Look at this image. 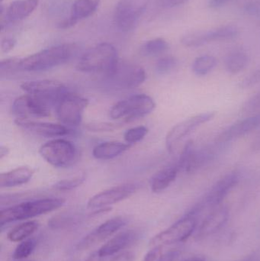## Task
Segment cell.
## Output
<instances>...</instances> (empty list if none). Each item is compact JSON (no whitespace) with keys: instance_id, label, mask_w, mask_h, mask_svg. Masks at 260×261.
I'll use <instances>...</instances> for the list:
<instances>
[{"instance_id":"6da1fadb","label":"cell","mask_w":260,"mask_h":261,"mask_svg":"<svg viewBox=\"0 0 260 261\" xmlns=\"http://www.w3.org/2000/svg\"><path fill=\"white\" fill-rule=\"evenodd\" d=\"M76 44L53 46L24 58H20L19 71H43L67 62L77 53Z\"/></svg>"},{"instance_id":"7a4b0ae2","label":"cell","mask_w":260,"mask_h":261,"mask_svg":"<svg viewBox=\"0 0 260 261\" xmlns=\"http://www.w3.org/2000/svg\"><path fill=\"white\" fill-rule=\"evenodd\" d=\"M64 203L65 200L60 198H46L21 202L1 210L0 225L3 227L11 222L47 214L61 208Z\"/></svg>"},{"instance_id":"3957f363","label":"cell","mask_w":260,"mask_h":261,"mask_svg":"<svg viewBox=\"0 0 260 261\" xmlns=\"http://www.w3.org/2000/svg\"><path fill=\"white\" fill-rule=\"evenodd\" d=\"M117 49L109 43H101L87 50L79 58L76 69L84 73L107 74L119 63Z\"/></svg>"},{"instance_id":"277c9868","label":"cell","mask_w":260,"mask_h":261,"mask_svg":"<svg viewBox=\"0 0 260 261\" xmlns=\"http://www.w3.org/2000/svg\"><path fill=\"white\" fill-rule=\"evenodd\" d=\"M156 108V102L146 94H137L114 104L109 111L112 119H122L128 122L151 114Z\"/></svg>"},{"instance_id":"5b68a950","label":"cell","mask_w":260,"mask_h":261,"mask_svg":"<svg viewBox=\"0 0 260 261\" xmlns=\"http://www.w3.org/2000/svg\"><path fill=\"white\" fill-rule=\"evenodd\" d=\"M105 75V81L119 90H129L141 85L147 75L145 69L136 64L119 61L117 65Z\"/></svg>"},{"instance_id":"8992f818","label":"cell","mask_w":260,"mask_h":261,"mask_svg":"<svg viewBox=\"0 0 260 261\" xmlns=\"http://www.w3.org/2000/svg\"><path fill=\"white\" fill-rule=\"evenodd\" d=\"M197 227L196 216L189 212L184 217L171 225L167 229L154 236L150 242L151 246L177 245L187 240Z\"/></svg>"},{"instance_id":"52a82bcc","label":"cell","mask_w":260,"mask_h":261,"mask_svg":"<svg viewBox=\"0 0 260 261\" xmlns=\"http://www.w3.org/2000/svg\"><path fill=\"white\" fill-rule=\"evenodd\" d=\"M41 156L55 167H67L76 158V148L71 141L55 138L43 144L39 149Z\"/></svg>"},{"instance_id":"ba28073f","label":"cell","mask_w":260,"mask_h":261,"mask_svg":"<svg viewBox=\"0 0 260 261\" xmlns=\"http://www.w3.org/2000/svg\"><path fill=\"white\" fill-rule=\"evenodd\" d=\"M149 2L150 0H119L114 13L116 27L124 32L134 29L145 13Z\"/></svg>"},{"instance_id":"9c48e42d","label":"cell","mask_w":260,"mask_h":261,"mask_svg":"<svg viewBox=\"0 0 260 261\" xmlns=\"http://www.w3.org/2000/svg\"><path fill=\"white\" fill-rule=\"evenodd\" d=\"M89 100L77 94L67 93L56 105V116L65 126L80 125Z\"/></svg>"},{"instance_id":"30bf717a","label":"cell","mask_w":260,"mask_h":261,"mask_svg":"<svg viewBox=\"0 0 260 261\" xmlns=\"http://www.w3.org/2000/svg\"><path fill=\"white\" fill-rule=\"evenodd\" d=\"M239 29L234 24H224L209 31H195L183 35L181 43L187 47H198L214 41H228L236 38Z\"/></svg>"},{"instance_id":"8fae6325","label":"cell","mask_w":260,"mask_h":261,"mask_svg":"<svg viewBox=\"0 0 260 261\" xmlns=\"http://www.w3.org/2000/svg\"><path fill=\"white\" fill-rule=\"evenodd\" d=\"M21 88L27 94L44 101L50 107L56 105L68 93L67 87L62 83L51 80L27 81L21 84Z\"/></svg>"},{"instance_id":"7c38bea8","label":"cell","mask_w":260,"mask_h":261,"mask_svg":"<svg viewBox=\"0 0 260 261\" xmlns=\"http://www.w3.org/2000/svg\"><path fill=\"white\" fill-rule=\"evenodd\" d=\"M215 115L216 113L215 112L201 113L176 125L166 135V145L168 151L169 153H174L176 147L181 140L203 124L212 120Z\"/></svg>"},{"instance_id":"4fadbf2b","label":"cell","mask_w":260,"mask_h":261,"mask_svg":"<svg viewBox=\"0 0 260 261\" xmlns=\"http://www.w3.org/2000/svg\"><path fill=\"white\" fill-rule=\"evenodd\" d=\"M240 180L238 173H230L224 176L216 182L205 199L192 208L197 214L206 208H215L218 206L228 193L238 185Z\"/></svg>"},{"instance_id":"5bb4252c","label":"cell","mask_w":260,"mask_h":261,"mask_svg":"<svg viewBox=\"0 0 260 261\" xmlns=\"http://www.w3.org/2000/svg\"><path fill=\"white\" fill-rule=\"evenodd\" d=\"M138 189L137 184H126L112 187L90 198L87 206L90 208H106L131 197Z\"/></svg>"},{"instance_id":"9a60e30c","label":"cell","mask_w":260,"mask_h":261,"mask_svg":"<svg viewBox=\"0 0 260 261\" xmlns=\"http://www.w3.org/2000/svg\"><path fill=\"white\" fill-rule=\"evenodd\" d=\"M215 150L212 147H205L195 150L193 147V142L188 141L177 161L180 170L186 173H193L215 158Z\"/></svg>"},{"instance_id":"2e32d148","label":"cell","mask_w":260,"mask_h":261,"mask_svg":"<svg viewBox=\"0 0 260 261\" xmlns=\"http://www.w3.org/2000/svg\"><path fill=\"white\" fill-rule=\"evenodd\" d=\"M127 223H128V219L123 216H117V217L108 219L85 236L78 243L77 249L83 251L98 244L102 243L104 241L115 234L118 231L122 229Z\"/></svg>"},{"instance_id":"e0dca14e","label":"cell","mask_w":260,"mask_h":261,"mask_svg":"<svg viewBox=\"0 0 260 261\" xmlns=\"http://www.w3.org/2000/svg\"><path fill=\"white\" fill-rule=\"evenodd\" d=\"M12 113L20 119H28L31 116L47 117L50 116V106L35 96L22 95L12 103Z\"/></svg>"},{"instance_id":"ac0fdd59","label":"cell","mask_w":260,"mask_h":261,"mask_svg":"<svg viewBox=\"0 0 260 261\" xmlns=\"http://www.w3.org/2000/svg\"><path fill=\"white\" fill-rule=\"evenodd\" d=\"M15 125L31 133L45 138H56L69 135L70 130L65 125L50 122H39L28 119L16 118Z\"/></svg>"},{"instance_id":"d6986e66","label":"cell","mask_w":260,"mask_h":261,"mask_svg":"<svg viewBox=\"0 0 260 261\" xmlns=\"http://www.w3.org/2000/svg\"><path fill=\"white\" fill-rule=\"evenodd\" d=\"M140 238V232L137 230L122 231L102 245L98 252L104 257H111L134 245Z\"/></svg>"},{"instance_id":"ffe728a7","label":"cell","mask_w":260,"mask_h":261,"mask_svg":"<svg viewBox=\"0 0 260 261\" xmlns=\"http://www.w3.org/2000/svg\"><path fill=\"white\" fill-rule=\"evenodd\" d=\"M39 0H17L11 3L5 14L1 12V29L27 18L38 7Z\"/></svg>"},{"instance_id":"44dd1931","label":"cell","mask_w":260,"mask_h":261,"mask_svg":"<svg viewBox=\"0 0 260 261\" xmlns=\"http://www.w3.org/2000/svg\"><path fill=\"white\" fill-rule=\"evenodd\" d=\"M100 0H76L71 8L70 17L59 23V29L73 27L79 21L91 16L99 7Z\"/></svg>"},{"instance_id":"7402d4cb","label":"cell","mask_w":260,"mask_h":261,"mask_svg":"<svg viewBox=\"0 0 260 261\" xmlns=\"http://www.w3.org/2000/svg\"><path fill=\"white\" fill-rule=\"evenodd\" d=\"M260 126V114L240 121L218 135L216 144H224L238 139Z\"/></svg>"},{"instance_id":"603a6c76","label":"cell","mask_w":260,"mask_h":261,"mask_svg":"<svg viewBox=\"0 0 260 261\" xmlns=\"http://www.w3.org/2000/svg\"><path fill=\"white\" fill-rule=\"evenodd\" d=\"M229 212L226 207H219L206 218L198 228L196 238L203 239L219 231L227 222Z\"/></svg>"},{"instance_id":"cb8c5ba5","label":"cell","mask_w":260,"mask_h":261,"mask_svg":"<svg viewBox=\"0 0 260 261\" xmlns=\"http://www.w3.org/2000/svg\"><path fill=\"white\" fill-rule=\"evenodd\" d=\"M35 170L29 167H19L0 175V187L12 188L27 184L33 177Z\"/></svg>"},{"instance_id":"d4e9b609","label":"cell","mask_w":260,"mask_h":261,"mask_svg":"<svg viewBox=\"0 0 260 261\" xmlns=\"http://www.w3.org/2000/svg\"><path fill=\"white\" fill-rule=\"evenodd\" d=\"M180 171L178 164L168 166L157 172L151 179V188L154 193H159L164 191L177 179Z\"/></svg>"},{"instance_id":"484cf974","label":"cell","mask_w":260,"mask_h":261,"mask_svg":"<svg viewBox=\"0 0 260 261\" xmlns=\"http://www.w3.org/2000/svg\"><path fill=\"white\" fill-rule=\"evenodd\" d=\"M131 144L120 141H108L98 144L93 150V155L97 160H110L125 153Z\"/></svg>"},{"instance_id":"4316f807","label":"cell","mask_w":260,"mask_h":261,"mask_svg":"<svg viewBox=\"0 0 260 261\" xmlns=\"http://www.w3.org/2000/svg\"><path fill=\"white\" fill-rule=\"evenodd\" d=\"M167 247L165 245L154 246L145 255L143 261H175L180 256V249Z\"/></svg>"},{"instance_id":"83f0119b","label":"cell","mask_w":260,"mask_h":261,"mask_svg":"<svg viewBox=\"0 0 260 261\" xmlns=\"http://www.w3.org/2000/svg\"><path fill=\"white\" fill-rule=\"evenodd\" d=\"M39 224L36 221H28L17 225L7 234L8 240L20 242L25 240L38 229Z\"/></svg>"},{"instance_id":"f1b7e54d","label":"cell","mask_w":260,"mask_h":261,"mask_svg":"<svg viewBox=\"0 0 260 261\" xmlns=\"http://www.w3.org/2000/svg\"><path fill=\"white\" fill-rule=\"evenodd\" d=\"M249 62L248 55L241 50L232 52L226 58V70L232 74L242 71Z\"/></svg>"},{"instance_id":"f546056e","label":"cell","mask_w":260,"mask_h":261,"mask_svg":"<svg viewBox=\"0 0 260 261\" xmlns=\"http://www.w3.org/2000/svg\"><path fill=\"white\" fill-rule=\"evenodd\" d=\"M169 49V44L161 38H154L146 41L140 47V53L146 57L157 56L164 53Z\"/></svg>"},{"instance_id":"4dcf8cb0","label":"cell","mask_w":260,"mask_h":261,"mask_svg":"<svg viewBox=\"0 0 260 261\" xmlns=\"http://www.w3.org/2000/svg\"><path fill=\"white\" fill-rule=\"evenodd\" d=\"M217 65V60L211 55H203L198 57L192 64V71L197 76H206L210 73Z\"/></svg>"},{"instance_id":"1f68e13d","label":"cell","mask_w":260,"mask_h":261,"mask_svg":"<svg viewBox=\"0 0 260 261\" xmlns=\"http://www.w3.org/2000/svg\"><path fill=\"white\" fill-rule=\"evenodd\" d=\"M85 179H86V174L85 173H82L73 176V177L60 180L59 182L54 184L53 187L60 191H70V190H74V189L80 187L85 182Z\"/></svg>"},{"instance_id":"d6a6232c","label":"cell","mask_w":260,"mask_h":261,"mask_svg":"<svg viewBox=\"0 0 260 261\" xmlns=\"http://www.w3.org/2000/svg\"><path fill=\"white\" fill-rule=\"evenodd\" d=\"M37 243L34 239L23 241L15 248L13 253V258L16 260H22L27 258L33 253L36 248Z\"/></svg>"},{"instance_id":"836d02e7","label":"cell","mask_w":260,"mask_h":261,"mask_svg":"<svg viewBox=\"0 0 260 261\" xmlns=\"http://www.w3.org/2000/svg\"><path fill=\"white\" fill-rule=\"evenodd\" d=\"M177 64L178 61L174 57L167 56L160 58L156 64V72L159 75L167 74L176 68Z\"/></svg>"},{"instance_id":"e575fe53","label":"cell","mask_w":260,"mask_h":261,"mask_svg":"<svg viewBox=\"0 0 260 261\" xmlns=\"http://www.w3.org/2000/svg\"><path fill=\"white\" fill-rule=\"evenodd\" d=\"M148 128L141 125V126L134 127V128L127 130L124 135V138L126 143L132 144L141 141L148 135Z\"/></svg>"},{"instance_id":"d590c367","label":"cell","mask_w":260,"mask_h":261,"mask_svg":"<svg viewBox=\"0 0 260 261\" xmlns=\"http://www.w3.org/2000/svg\"><path fill=\"white\" fill-rule=\"evenodd\" d=\"M121 126L119 123L108 122H95L87 123L85 128L93 132H108L118 129Z\"/></svg>"},{"instance_id":"8d00e7d4","label":"cell","mask_w":260,"mask_h":261,"mask_svg":"<svg viewBox=\"0 0 260 261\" xmlns=\"http://www.w3.org/2000/svg\"><path fill=\"white\" fill-rule=\"evenodd\" d=\"M19 60L20 58H13L2 61L0 63L1 75H3L4 73L19 71Z\"/></svg>"},{"instance_id":"74e56055","label":"cell","mask_w":260,"mask_h":261,"mask_svg":"<svg viewBox=\"0 0 260 261\" xmlns=\"http://www.w3.org/2000/svg\"><path fill=\"white\" fill-rule=\"evenodd\" d=\"M260 109V91L249 99L242 107V113L244 114L254 113Z\"/></svg>"},{"instance_id":"f35d334b","label":"cell","mask_w":260,"mask_h":261,"mask_svg":"<svg viewBox=\"0 0 260 261\" xmlns=\"http://www.w3.org/2000/svg\"><path fill=\"white\" fill-rule=\"evenodd\" d=\"M75 222V218L72 216H61L51 219L50 225L54 228H61L63 227L71 226Z\"/></svg>"},{"instance_id":"ab89813d","label":"cell","mask_w":260,"mask_h":261,"mask_svg":"<svg viewBox=\"0 0 260 261\" xmlns=\"http://www.w3.org/2000/svg\"><path fill=\"white\" fill-rule=\"evenodd\" d=\"M259 83H260V69L250 73L245 79L243 80L240 84V87L241 89H248L254 87Z\"/></svg>"},{"instance_id":"60d3db41","label":"cell","mask_w":260,"mask_h":261,"mask_svg":"<svg viewBox=\"0 0 260 261\" xmlns=\"http://www.w3.org/2000/svg\"><path fill=\"white\" fill-rule=\"evenodd\" d=\"M244 11L251 16H260V0H249L244 6Z\"/></svg>"},{"instance_id":"b9f144b4","label":"cell","mask_w":260,"mask_h":261,"mask_svg":"<svg viewBox=\"0 0 260 261\" xmlns=\"http://www.w3.org/2000/svg\"><path fill=\"white\" fill-rule=\"evenodd\" d=\"M15 44H16V40L15 38H4L1 42L2 51L4 52V53H9L11 50H13Z\"/></svg>"},{"instance_id":"7bdbcfd3","label":"cell","mask_w":260,"mask_h":261,"mask_svg":"<svg viewBox=\"0 0 260 261\" xmlns=\"http://www.w3.org/2000/svg\"><path fill=\"white\" fill-rule=\"evenodd\" d=\"M188 0H158L159 5L165 9L177 7L184 4Z\"/></svg>"},{"instance_id":"ee69618b","label":"cell","mask_w":260,"mask_h":261,"mask_svg":"<svg viewBox=\"0 0 260 261\" xmlns=\"http://www.w3.org/2000/svg\"><path fill=\"white\" fill-rule=\"evenodd\" d=\"M111 261H135V254L132 251H124Z\"/></svg>"},{"instance_id":"f6af8a7d","label":"cell","mask_w":260,"mask_h":261,"mask_svg":"<svg viewBox=\"0 0 260 261\" xmlns=\"http://www.w3.org/2000/svg\"><path fill=\"white\" fill-rule=\"evenodd\" d=\"M232 0H209V7L212 9H218L225 6Z\"/></svg>"},{"instance_id":"bcb514c9","label":"cell","mask_w":260,"mask_h":261,"mask_svg":"<svg viewBox=\"0 0 260 261\" xmlns=\"http://www.w3.org/2000/svg\"><path fill=\"white\" fill-rule=\"evenodd\" d=\"M85 261H109V257L100 255L97 251L90 254Z\"/></svg>"},{"instance_id":"7dc6e473","label":"cell","mask_w":260,"mask_h":261,"mask_svg":"<svg viewBox=\"0 0 260 261\" xmlns=\"http://www.w3.org/2000/svg\"><path fill=\"white\" fill-rule=\"evenodd\" d=\"M9 152H10V150H9V147L2 145L0 147V159L3 160L5 156H8Z\"/></svg>"},{"instance_id":"c3c4849f","label":"cell","mask_w":260,"mask_h":261,"mask_svg":"<svg viewBox=\"0 0 260 261\" xmlns=\"http://www.w3.org/2000/svg\"><path fill=\"white\" fill-rule=\"evenodd\" d=\"M183 261H206V259L201 256H195V257H189Z\"/></svg>"},{"instance_id":"681fc988","label":"cell","mask_w":260,"mask_h":261,"mask_svg":"<svg viewBox=\"0 0 260 261\" xmlns=\"http://www.w3.org/2000/svg\"><path fill=\"white\" fill-rule=\"evenodd\" d=\"M0 1L3 2V0H0Z\"/></svg>"}]
</instances>
